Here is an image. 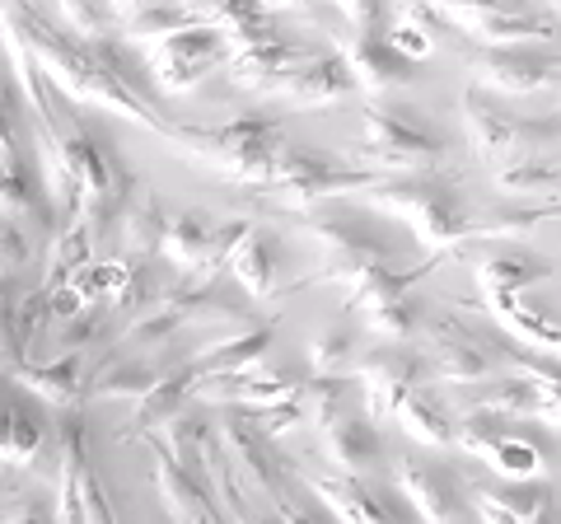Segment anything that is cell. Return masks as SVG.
Returning a JSON list of instances; mask_svg holds the SVG:
<instances>
[{
	"instance_id": "30",
	"label": "cell",
	"mask_w": 561,
	"mask_h": 524,
	"mask_svg": "<svg viewBox=\"0 0 561 524\" xmlns=\"http://www.w3.org/2000/svg\"><path fill=\"white\" fill-rule=\"evenodd\" d=\"M90 258H94V239H90V230H84L80 220H66L61 225V235L51 239V253H47V272H43V295H57V291H66L76 276L90 267Z\"/></svg>"
},
{
	"instance_id": "15",
	"label": "cell",
	"mask_w": 561,
	"mask_h": 524,
	"mask_svg": "<svg viewBox=\"0 0 561 524\" xmlns=\"http://www.w3.org/2000/svg\"><path fill=\"white\" fill-rule=\"evenodd\" d=\"M421 379H426V356H416V352H402V346H379V352L365 356L360 361V394H365L370 426L389 422L402 398H408L412 389H421Z\"/></svg>"
},
{
	"instance_id": "3",
	"label": "cell",
	"mask_w": 561,
	"mask_h": 524,
	"mask_svg": "<svg viewBox=\"0 0 561 524\" xmlns=\"http://www.w3.org/2000/svg\"><path fill=\"white\" fill-rule=\"evenodd\" d=\"M370 206L389 212L412 225L421 249L431 253H454L468 235V206L445 173H402V179H379L370 187Z\"/></svg>"
},
{
	"instance_id": "8",
	"label": "cell",
	"mask_w": 561,
	"mask_h": 524,
	"mask_svg": "<svg viewBox=\"0 0 561 524\" xmlns=\"http://www.w3.org/2000/svg\"><path fill=\"white\" fill-rule=\"evenodd\" d=\"M426 371H435L445 384H459V389H478V384L505 375V346L472 333L459 314H435L426 323Z\"/></svg>"
},
{
	"instance_id": "36",
	"label": "cell",
	"mask_w": 561,
	"mask_h": 524,
	"mask_svg": "<svg viewBox=\"0 0 561 524\" xmlns=\"http://www.w3.org/2000/svg\"><path fill=\"white\" fill-rule=\"evenodd\" d=\"M505 511L515 515V524H561V511H557V497L548 482H515V487H491Z\"/></svg>"
},
{
	"instance_id": "27",
	"label": "cell",
	"mask_w": 561,
	"mask_h": 524,
	"mask_svg": "<svg viewBox=\"0 0 561 524\" xmlns=\"http://www.w3.org/2000/svg\"><path fill=\"white\" fill-rule=\"evenodd\" d=\"M210 243H216V220L202 212H173L164 225L160 258H169L183 276H197L210 258Z\"/></svg>"
},
{
	"instance_id": "26",
	"label": "cell",
	"mask_w": 561,
	"mask_h": 524,
	"mask_svg": "<svg viewBox=\"0 0 561 524\" xmlns=\"http://www.w3.org/2000/svg\"><path fill=\"white\" fill-rule=\"evenodd\" d=\"M113 24L122 29V43H164L173 33H187L206 20L192 5H113Z\"/></svg>"
},
{
	"instance_id": "45",
	"label": "cell",
	"mask_w": 561,
	"mask_h": 524,
	"mask_svg": "<svg viewBox=\"0 0 561 524\" xmlns=\"http://www.w3.org/2000/svg\"><path fill=\"white\" fill-rule=\"evenodd\" d=\"M300 412H305V403H280V408H272V412H257L253 422H257V431L276 445L286 431H295V422H300Z\"/></svg>"
},
{
	"instance_id": "34",
	"label": "cell",
	"mask_w": 561,
	"mask_h": 524,
	"mask_svg": "<svg viewBox=\"0 0 561 524\" xmlns=\"http://www.w3.org/2000/svg\"><path fill=\"white\" fill-rule=\"evenodd\" d=\"M505 371L524 375V379L534 384V398H538V412H534V417L561 426V365H557V361H542V356H529V352H515V346H505Z\"/></svg>"
},
{
	"instance_id": "44",
	"label": "cell",
	"mask_w": 561,
	"mask_h": 524,
	"mask_svg": "<svg viewBox=\"0 0 561 524\" xmlns=\"http://www.w3.org/2000/svg\"><path fill=\"white\" fill-rule=\"evenodd\" d=\"M0 524H57V511H51L43 497H20V501L5 505Z\"/></svg>"
},
{
	"instance_id": "2",
	"label": "cell",
	"mask_w": 561,
	"mask_h": 524,
	"mask_svg": "<svg viewBox=\"0 0 561 524\" xmlns=\"http://www.w3.org/2000/svg\"><path fill=\"white\" fill-rule=\"evenodd\" d=\"M169 141L179 146L187 160L216 169L220 179L267 187L286 136H280L276 117H234V122H220V127H179V122H173Z\"/></svg>"
},
{
	"instance_id": "42",
	"label": "cell",
	"mask_w": 561,
	"mask_h": 524,
	"mask_svg": "<svg viewBox=\"0 0 561 524\" xmlns=\"http://www.w3.org/2000/svg\"><path fill=\"white\" fill-rule=\"evenodd\" d=\"M80 511H84V524H117V511H113V497L103 478L94 474V464L80 474Z\"/></svg>"
},
{
	"instance_id": "32",
	"label": "cell",
	"mask_w": 561,
	"mask_h": 524,
	"mask_svg": "<svg viewBox=\"0 0 561 524\" xmlns=\"http://www.w3.org/2000/svg\"><path fill=\"white\" fill-rule=\"evenodd\" d=\"M393 417L412 431V441H421V445H431V449H449V445H454V417H449L440 403H435L426 384L402 398Z\"/></svg>"
},
{
	"instance_id": "10",
	"label": "cell",
	"mask_w": 561,
	"mask_h": 524,
	"mask_svg": "<svg viewBox=\"0 0 561 524\" xmlns=\"http://www.w3.org/2000/svg\"><path fill=\"white\" fill-rule=\"evenodd\" d=\"M454 445L468 449L472 459L491 464L505 482H538L542 468H548V449L529 435L505 431L501 417L486 412H463V422H454Z\"/></svg>"
},
{
	"instance_id": "17",
	"label": "cell",
	"mask_w": 561,
	"mask_h": 524,
	"mask_svg": "<svg viewBox=\"0 0 561 524\" xmlns=\"http://www.w3.org/2000/svg\"><path fill=\"white\" fill-rule=\"evenodd\" d=\"M337 57L346 61L351 80L370 94H389V90H408L416 80V66L402 61L389 47L383 33H342L337 38Z\"/></svg>"
},
{
	"instance_id": "14",
	"label": "cell",
	"mask_w": 561,
	"mask_h": 524,
	"mask_svg": "<svg viewBox=\"0 0 561 524\" xmlns=\"http://www.w3.org/2000/svg\"><path fill=\"white\" fill-rule=\"evenodd\" d=\"M225 47L230 43H225L216 29H206V24L187 29V33H173V38L150 47V76H154L160 90H173V94L192 90L206 71H216V66L230 61V52Z\"/></svg>"
},
{
	"instance_id": "46",
	"label": "cell",
	"mask_w": 561,
	"mask_h": 524,
	"mask_svg": "<svg viewBox=\"0 0 561 524\" xmlns=\"http://www.w3.org/2000/svg\"><path fill=\"white\" fill-rule=\"evenodd\" d=\"M468 501H472V515H478V524H515V515L505 511L496 497H491V487H472Z\"/></svg>"
},
{
	"instance_id": "16",
	"label": "cell",
	"mask_w": 561,
	"mask_h": 524,
	"mask_svg": "<svg viewBox=\"0 0 561 524\" xmlns=\"http://www.w3.org/2000/svg\"><path fill=\"white\" fill-rule=\"evenodd\" d=\"M216 431H220V449H225V459H230L234 478L243 487H257L262 497H276V487H280V459H276V449H272L267 435L257 431L253 417L230 408Z\"/></svg>"
},
{
	"instance_id": "9",
	"label": "cell",
	"mask_w": 561,
	"mask_h": 524,
	"mask_svg": "<svg viewBox=\"0 0 561 524\" xmlns=\"http://www.w3.org/2000/svg\"><path fill=\"white\" fill-rule=\"evenodd\" d=\"M416 276H421V267L402 272L398 262L365 267L356 282H346L351 286V309H356L379 338H393V342L412 338L421 328V309H416V295H412Z\"/></svg>"
},
{
	"instance_id": "41",
	"label": "cell",
	"mask_w": 561,
	"mask_h": 524,
	"mask_svg": "<svg viewBox=\"0 0 561 524\" xmlns=\"http://www.w3.org/2000/svg\"><path fill=\"white\" fill-rule=\"evenodd\" d=\"M33 262V243L24 235V225L14 220H0V286H10L14 276Z\"/></svg>"
},
{
	"instance_id": "29",
	"label": "cell",
	"mask_w": 561,
	"mask_h": 524,
	"mask_svg": "<svg viewBox=\"0 0 561 524\" xmlns=\"http://www.w3.org/2000/svg\"><path fill=\"white\" fill-rule=\"evenodd\" d=\"M164 295H169V286H164L160 267H154V262H136L131 276H127V286H122V291L113 295V300H108L113 323H122V328L131 333L136 323H146L150 314L164 305Z\"/></svg>"
},
{
	"instance_id": "33",
	"label": "cell",
	"mask_w": 561,
	"mask_h": 524,
	"mask_svg": "<svg viewBox=\"0 0 561 524\" xmlns=\"http://www.w3.org/2000/svg\"><path fill=\"white\" fill-rule=\"evenodd\" d=\"M122 225H127L122 235H127V258H131V262H154V258H160L169 212L160 206V197H154V192H140V197L127 206Z\"/></svg>"
},
{
	"instance_id": "37",
	"label": "cell",
	"mask_w": 561,
	"mask_h": 524,
	"mask_svg": "<svg viewBox=\"0 0 561 524\" xmlns=\"http://www.w3.org/2000/svg\"><path fill=\"white\" fill-rule=\"evenodd\" d=\"M99 379H90V394L84 398H146L154 389V379H160V371L146 361H117L108 365V371H94Z\"/></svg>"
},
{
	"instance_id": "31",
	"label": "cell",
	"mask_w": 561,
	"mask_h": 524,
	"mask_svg": "<svg viewBox=\"0 0 561 524\" xmlns=\"http://www.w3.org/2000/svg\"><path fill=\"white\" fill-rule=\"evenodd\" d=\"M230 272L239 291L249 295V300H267L272 286H276V258H272V239L262 230H249L239 239V249L230 258Z\"/></svg>"
},
{
	"instance_id": "19",
	"label": "cell",
	"mask_w": 561,
	"mask_h": 524,
	"mask_svg": "<svg viewBox=\"0 0 561 524\" xmlns=\"http://www.w3.org/2000/svg\"><path fill=\"white\" fill-rule=\"evenodd\" d=\"M351 90H356V80H351L346 61L337 52H323V57H305L295 71L276 84V94L295 103V109H328V103H342Z\"/></svg>"
},
{
	"instance_id": "39",
	"label": "cell",
	"mask_w": 561,
	"mask_h": 524,
	"mask_svg": "<svg viewBox=\"0 0 561 524\" xmlns=\"http://www.w3.org/2000/svg\"><path fill=\"white\" fill-rule=\"evenodd\" d=\"M305 398H309V417L319 422V431L337 426L342 417H351V379H309L305 384Z\"/></svg>"
},
{
	"instance_id": "1",
	"label": "cell",
	"mask_w": 561,
	"mask_h": 524,
	"mask_svg": "<svg viewBox=\"0 0 561 524\" xmlns=\"http://www.w3.org/2000/svg\"><path fill=\"white\" fill-rule=\"evenodd\" d=\"M0 29H10L38 57L51 90H66L76 103H94V109L146 122L160 136H173V122L160 117V103H154V80L146 76V66L131 57V47L117 33L99 43H76L70 33L51 24V14L33 5L0 10Z\"/></svg>"
},
{
	"instance_id": "43",
	"label": "cell",
	"mask_w": 561,
	"mask_h": 524,
	"mask_svg": "<svg viewBox=\"0 0 561 524\" xmlns=\"http://www.w3.org/2000/svg\"><path fill=\"white\" fill-rule=\"evenodd\" d=\"M342 20L351 24V33H389L393 24V10L389 5H375V0H342Z\"/></svg>"
},
{
	"instance_id": "4",
	"label": "cell",
	"mask_w": 561,
	"mask_h": 524,
	"mask_svg": "<svg viewBox=\"0 0 561 524\" xmlns=\"http://www.w3.org/2000/svg\"><path fill=\"white\" fill-rule=\"evenodd\" d=\"M445 136H435L412 109H383L370 103L360 117V146L356 155L365 164L389 169V179L402 173H435L445 164Z\"/></svg>"
},
{
	"instance_id": "7",
	"label": "cell",
	"mask_w": 561,
	"mask_h": 524,
	"mask_svg": "<svg viewBox=\"0 0 561 524\" xmlns=\"http://www.w3.org/2000/svg\"><path fill=\"white\" fill-rule=\"evenodd\" d=\"M309 235L323 249V267L313 272V282H356L365 267L398 262L393 243L379 230H370V225H360L351 212H342V206H319L309 216Z\"/></svg>"
},
{
	"instance_id": "22",
	"label": "cell",
	"mask_w": 561,
	"mask_h": 524,
	"mask_svg": "<svg viewBox=\"0 0 561 524\" xmlns=\"http://www.w3.org/2000/svg\"><path fill=\"white\" fill-rule=\"evenodd\" d=\"M14 384H24L28 394H38L43 403L51 408H76L84 394H90V379H94V365L84 361V356H57V361H47V365H24L20 375H10Z\"/></svg>"
},
{
	"instance_id": "20",
	"label": "cell",
	"mask_w": 561,
	"mask_h": 524,
	"mask_svg": "<svg viewBox=\"0 0 561 524\" xmlns=\"http://www.w3.org/2000/svg\"><path fill=\"white\" fill-rule=\"evenodd\" d=\"M305 57L309 52L300 43L286 38V33H276V38H267V43L234 47V57L225 61V71H230V80L239 84V90H276V84L286 80Z\"/></svg>"
},
{
	"instance_id": "18",
	"label": "cell",
	"mask_w": 561,
	"mask_h": 524,
	"mask_svg": "<svg viewBox=\"0 0 561 524\" xmlns=\"http://www.w3.org/2000/svg\"><path fill=\"white\" fill-rule=\"evenodd\" d=\"M43 449H47V422L28 408L20 384L10 375H0V459L28 468V464H38Z\"/></svg>"
},
{
	"instance_id": "11",
	"label": "cell",
	"mask_w": 561,
	"mask_h": 524,
	"mask_svg": "<svg viewBox=\"0 0 561 524\" xmlns=\"http://www.w3.org/2000/svg\"><path fill=\"white\" fill-rule=\"evenodd\" d=\"M435 20L478 38V47H538L552 38V14L529 5H435Z\"/></svg>"
},
{
	"instance_id": "12",
	"label": "cell",
	"mask_w": 561,
	"mask_h": 524,
	"mask_svg": "<svg viewBox=\"0 0 561 524\" xmlns=\"http://www.w3.org/2000/svg\"><path fill=\"white\" fill-rule=\"evenodd\" d=\"M478 90L491 94H538L561 80V57L542 47H478L463 57Z\"/></svg>"
},
{
	"instance_id": "21",
	"label": "cell",
	"mask_w": 561,
	"mask_h": 524,
	"mask_svg": "<svg viewBox=\"0 0 561 524\" xmlns=\"http://www.w3.org/2000/svg\"><path fill=\"white\" fill-rule=\"evenodd\" d=\"M309 487L328 501V511L342 524H408V515H398L389 497L360 478H313Z\"/></svg>"
},
{
	"instance_id": "24",
	"label": "cell",
	"mask_w": 561,
	"mask_h": 524,
	"mask_svg": "<svg viewBox=\"0 0 561 524\" xmlns=\"http://www.w3.org/2000/svg\"><path fill=\"white\" fill-rule=\"evenodd\" d=\"M552 276V262L548 258H534V253H486L478 262V291H482V305L486 300H519L529 286L548 282Z\"/></svg>"
},
{
	"instance_id": "6",
	"label": "cell",
	"mask_w": 561,
	"mask_h": 524,
	"mask_svg": "<svg viewBox=\"0 0 561 524\" xmlns=\"http://www.w3.org/2000/svg\"><path fill=\"white\" fill-rule=\"evenodd\" d=\"M375 183L379 179L365 169H346V164L323 160V155L300 150V146H280L272 179L257 192L276 206H290V212H319V206H328L332 197H346V192L375 187Z\"/></svg>"
},
{
	"instance_id": "13",
	"label": "cell",
	"mask_w": 561,
	"mask_h": 524,
	"mask_svg": "<svg viewBox=\"0 0 561 524\" xmlns=\"http://www.w3.org/2000/svg\"><path fill=\"white\" fill-rule=\"evenodd\" d=\"M393 478H398L402 501L412 505L421 524H459L463 520V511H468L463 487L445 464L426 459V454H402Z\"/></svg>"
},
{
	"instance_id": "40",
	"label": "cell",
	"mask_w": 561,
	"mask_h": 524,
	"mask_svg": "<svg viewBox=\"0 0 561 524\" xmlns=\"http://www.w3.org/2000/svg\"><path fill=\"white\" fill-rule=\"evenodd\" d=\"M131 267H136V262H122V258H113V262H90V267H84L76 282H70V291L80 295V305H84V300H113V295L127 286Z\"/></svg>"
},
{
	"instance_id": "47",
	"label": "cell",
	"mask_w": 561,
	"mask_h": 524,
	"mask_svg": "<svg viewBox=\"0 0 561 524\" xmlns=\"http://www.w3.org/2000/svg\"><path fill=\"white\" fill-rule=\"evenodd\" d=\"M0 291H5V286H0Z\"/></svg>"
},
{
	"instance_id": "35",
	"label": "cell",
	"mask_w": 561,
	"mask_h": 524,
	"mask_svg": "<svg viewBox=\"0 0 561 524\" xmlns=\"http://www.w3.org/2000/svg\"><path fill=\"white\" fill-rule=\"evenodd\" d=\"M309 365H313V379H346L351 365H356V342H351V328L346 323L319 328V333L309 338Z\"/></svg>"
},
{
	"instance_id": "38",
	"label": "cell",
	"mask_w": 561,
	"mask_h": 524,
	"mask_svg": "<svg viewBox=\"0 0 561 524\" xmlns=\"http://www.w3.org/2000/svg\"><path fill=\"white\" fill-rule=\"evenodd\" d=\"M561 183V164L548 155H534V160H515L496 169V187L505 197H529V192H552Z\"/></svg>"
},
{
	"instance_id": "23",
	"label": "cell",
	"mask_w": 561,
	"mask_h": 524,
	"mask_svg": "<svg viewBox=\"0 0 561 524\" xmlns=\"http://www.w3.org/2000/svg\"><path fill=\"white\" fill-rule=\"evenodd\" d=\"M272 338H276V323H253V328H243V333L216 342L210 352H202L197 361H192L197 389H202V384H216V379H230V375L253 371V365H257L262 356H267Z\"/></svg>"
},
{
	"instance_id": "25",
	"label": "cell",
	"mask_w": 561,
	"mask_h": 524,
	"mask_svg": "<svg viewBox=\"0 0 561 524\" xmlns=\"http://www.w3.org/2000/svg\"><path fill=\"white\" fill-rule=\"evenodd\" d=\"M197 394V375H192V365H179V371H169L154 379V389L136 403V417H131V426H122L117 431V441H131V435H146L154 426H169L173 417H179L187 408V398Z\"/></svg>"
},
{
	"instance_id": "28",
	"label": "cell",
	"mask_w": 561,
	"mask_h": 524,
	"mask_svg": "<svg viewBox=\"0 0 561 524\" xmlns=\"http://www.w3.org/2000/svg\"><path fill=\"white\" fill-rule=\"evenodd\" d=\"M323 454L342 468V478H360V474H370L375 459H379V435L365 417L351 412L337 426L323 431Z\"/></svg>"
},
{
	"instance_id": "5",
	"label": "cell",
	"mask_w": 561,
	"mask_h": 524,
	"mask_svg": "<svg viewBox=\"0 0 561 524\" xmlns=\"http://www.w3.org/2000/svg\"><path fill=\"white\" fill-rule=\"evenodd\" d=\"M463 127L472 136L478 160H486L491 169H505L515 160H534V155L552 150L561 141V113L519 117V113H505L501 103L482 99L478 90L463 94Z\"/></svg>"
}]
</instances>
